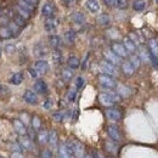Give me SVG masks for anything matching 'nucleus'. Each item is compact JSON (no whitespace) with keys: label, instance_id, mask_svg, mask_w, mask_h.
Instances as JSON below:
<instances>
[{"label":"nucleus","instance_id":"nucleus-1","mask_svg":"<svg viewBox=\"0 0 158 158\" xmlns=\"http://www.w3.org/2000/svg\"><path fill=\"white\" fill-rule=\"evenodd\" d=\"M120 96L114 91H107V93H102L100 94L99 100L103 106H113L114 103H117L120 101Z\"/></svg>","mask_w":158,"mask_h":158},{"label":"nucleus","instance_id":"nucleus-2","mask_svg":"<svg viewBox=\"0 0 158 158\" xmlns=\"http://www.w3.org/2000/svg\"><path fill=\"white\" fill-rule=\"evenodd\" d=\"M100 68H101V71L103 72L102 74H107V76H111V77H113V76H117V74H118L117 66H114V64L110 63V62H108V61H106V60H103V61H101V62H100Z\"/></svg>","mask_w":158,"mask_h":158},{"label":"nucleus","instance_id":"nucleus-3","mask_svg":"<svg viewBox=\"0 0 158 158\" xmlns=\"http://www.w3.org/2000/svg\"><path fill=\"white\" fill-rule=\"evenodd\" d=\"M99 81L100 84L106 89H113V88L117 86V81L114 80V78L111 77V76H107V74H100Z\"/></svg>","mask_w":158,"mask_h":158},{"label":"nucleus","instance_id":"nucleus-4","mask_svg":"<svg viewBox=\"0 0 158 158\" xmlns=\"http://www.w3.org/2000/svg\"><path fill=\"white\" fill-rule=\"evenodd\" d=\"M55 12H56V7H55V4L52 1H46L41 7V15L46 19L54 17Z\"/></svg>","mask_w":158,"mask_h":158},{"label":"nucleus","instance_id":"nucleus-5","mask_svg":"<svg viewBox=\"0 0 158 158\" xmlns=\"http://www.w3.org/2000/svg\"><path fill=\"white\" fill-rule=\"evenodd\" d=\"M111 50H112L118 57H120V59H127V57L129 56V52L127 51V49L124 48V45L120 44V43H113V44L111 45Z\"/></svg>","mask_w":158,"mask_h":158},{"label":"nucleus","instance_id":"nucleus-6","mask_svg":"<svg viewBox=\"0 0 158 158\" xmlns=\"http://www.w3.org/2000/svg\"><path fill=\"white\" fill-rule=\"evenodd\" d=\"M103 56H105V60H106V61H108L110 63H112V64H114V66L122 64V59L118 57L111 49H110V50H105V51H103Z\"/></svg>","mask_w":158,"mask_h":158},{"label":"nucleus","instance_id":"nucleus-7","mask_svg":"<svg viewBox=\"0 0 158 158\" xmlns=\"http://www.w3.org/2000/svg\"><path fill=\"white\" fill-rule=\"evenodd\" d=\"M59 27V20L56 17H50V19H46L44 22V28L46 32L49 33H52L56 31V28Z\"/></svg>","mask_w":158,"mask_h":158},{"label":"nucleus","instance_id":"nucleus-8","mask_svg":"<svg viewBox=\"0 0 158 158\" xmlns=\"http://www.w3.org/2000/svg\"><path fill=\"white\" fill-rule=\"evenodd\" d=\"M107 134H108V136L111 138V140L114 141V142H119V141L122 140V134H120L119 129L116 125H108V128H107Z\"/></svg>","mask_w":158,"mask_h":158},{"label":"nucleus","instance_id":"nucleus-9","mask_svg":"<svg viewBox=\"0 0 158 158\" xmlns=\"http://www.w3.org/2000/svg\"><path fill=\"white\" fill-rule=\"evenodd\" d=\"M106 117L110 119V120H113V122H118L122 119V112L119 108L116 107H111L108 110H106Z\"/></svg>","mask_w":158,"mask_h":158},{"label":"nucleus","instance_id":"nucleus-10","mask_svg":"<svg viewBox=\"0 0 158 158\" xmlns=\"http://www.w3.org/2000/svg\"><path fill=\"white\" fill-rule=\"evenodd\" d=\"M72 146H73V155H74V158H85L84 146H83L79 141L73 140V141H72Z\"/></svg>","mask_w":158,"mask_h":158},{"label":"nucleus","instance_id":"nucleus-11","mask_svg":"<svg viewBox=\"0 0 158 158\" xmlns=\"http://www.w3.org/2000/svg\"><path fill=\"white\" fill-rule=\"evenodd\" d=\"M12 124H14V128H15L16 133H19V134H20V136H24V135H27L28 129H27L26 124H24L21 119H14V120H12Z\"/></svg>","mask_w":158,"mask_h":158},{"label":"nucleus","instance_id":"nucleus-12","mask_svg":"<svg viewBox=\"0 0 158 158\" xmlns=\"http://www.w3.org/2000/svg\"><path fill=\"white\" fill-rule=\"evenodd\" d=\"M34 69L39 73V76L41 74H45L48 71H49V63L45 61V60H38L34 64Z\"/></svg>","mask_w":158,"mask_h":158},{"label":"nucleus","instance_id":"nucleus-13","mask_svg":"<svg viewBox=\"0 0 158 158\" xmlns=\"http://www.w3.org/2000/svg\"><path fill=\"white\" fill-rule=\"evenodd\" d=\"M33 88H34V91L37 94H40V95H45L48 93V84L44 80H41V79H38L34 83V86Z\"/></svg>","mask_w":158,"mask_h":158},{"label":"nucleus","instance_id":"nucleus-14","mask_svg":"<svg viewBox=\"0 0 158 158\" xmlns=\"http://www.w3.org/2000/svg\"><path fill=\"white\" fill-rule=\"evenodd\" d=\"M23 100L29 105H37L38 103V96L32 90H26L23 94Z\"/></svg>","mask_w":158,"mask_h":158},{"label":"nucleus","instance_id":"nucleus-15","mask_svg":"<svg viewBox=\"0 0 158 158\" xmlns=\"http://www.w3.org/2000/svg\"><path fill=\"white\" fill-rule=\"evenodd\" d=\"M33 51H34V55L37 57H44V56L48 55V48L43 43H37L34 45V50Z\"/></svg>","mask_w":158,"mask_h":158},{"label":"nucleus","instance_id":"nucleus-16","mask_svg":"<svg viewBox=\"0 0 158 158\" xmlns=\"http://www.w3.org/2000/svg\"><path fill=\"white\" fill-rule=\"evenodd\" d=\"M122 71H123V73L125 74V76H128V77H130V76H133L134 73H135V68L133 67V64L129 62V60L128 61H124V62H122Z\"/></svg>","mask_w":158,"mask_h":158},{"label":"nucleus","instance_id":"nucleus-17","mask_svg":"<svg viewBox=\"0 0 158 158\" xmlns=\"http://www.w3.org/2000/svg\"><path fill=\"white\" fill-rule=\"evenodd\" d=\"M123 45H124V48L127 49V51L130 52V54H134V52L136 51V49H138V48H136V44L130 39L129 37H125V38L123 39Z\"/></svg>","mask_w":158,"mask_h":158},{"label":"nucleus","instance_id":"nucleus-18","mask_svg":"<svg viewBox=\"0 0 158 158\" xmlns=\"http://www.w3.org/2000/svg\"><path fill=\"white\" fill-rule=\"evenodd\" d=\"M19 143H20L21 147H22L23 150H32V147H33V142H32V140L29 139L28 135L20 136V139H19Z\"/></svg>","mask_w":158,"mask_h":158},{"label":"nucleus","instance_id":"nucleus-19","mask_svg":"<svg viewBox=\"0 0 158 158\" xmlns=\"http://www.w3.org/2000/svg\"><path fill=\"white\" fill-rule=\"evenodd\" d=\"M85 6H86V9H88L90 12H93V14H96V12L100 11V4L98 0H86Z\"/></svg>","mask_w":158,"mask_h":158},{"label":"nucleus","instance_id":"nucleus-20","mask_svg":"<svg viewBox=\"0 0 158 158\" xmlns=\"http://www.w3.org/2000/svg\"><path fill=\"white\" fill-rule=\"evenodd\" d=\"M49 44H50L51 48H54V49L56 50V49H60V48H61V45H62V39L60 38L59 35H56V34H51V35H49Z\"/></svg>","mask_w":158,"mask_h":158},{"label":"nucleus","instance_id":"nucleus-21","mask_svg":"<svg viewBox=\"0 0 158 158\" xmlns=\"http://www.w3.org/2000/svg\"><path fill=\"white\" fill-rule=\"evenodd\" d=\"M49 143L51 146V148H57V143H59V135L56 133V130H51L49 133Z\"/></svg>","mask_w":158,"mask_h":158},{"label":"nucleus","instance_id":"nucleus-22","mask_svg":"<svg viewBox=\"0 0 158 158\" xmlns=\"http://www.w3.org/2000/svg\"><path fill=\"white\" fill-rule=\"evenodd\" d=\"M71 19H72V21H73L76 24H79V26H81V24L85 23V16H84L81 12H79V11H74V12L71 15Z\"/></svg>","mask_w":158,"mask_h":158},{"label":"nucleus","instance_id":"nucleus-23","mask_svg":"<svg viewBox=\"0 0 158 158\" xmlns=\"http://www.w3.org/2000/svg\"><path fill=\"white\" fill-rule=\"evenodd\" d=\"M76 38H77V33L74 29H68L66 33H64V41L67 44H73L76 41Z\"/></svg>","mask_w":158,"mask_h":158},{"label":"nucleus","instance_id":"nucleus-24","mask_svg":"<svg viewBox=\"0 0 158 158\" xmlns=\"http://www.w3.org/2000/svg\"><path fill=\"white\" fill-rule=\"evenodd\" d=\"M117 94L120 98H128L131 94V89L125 86V85H118L117 86Z\"/></svg>","mask_w":158,"mask_h":158},{"label":"nucleus","instance_id":"nucleus-25","mask_svg":"<svg viewBox=\"0 0 158 158\" xmlns=\"http://www.w3.org/2000/svg\"><path fill=\"white\" fill-rule=\"evenodd\" d=\"M37 140H38V142L41 143V145L48 143V142H49V133H48L45 129L39 130V133H38V135H37Z\"/></svg>","mask_w":158,"mask_h":158},{"label":"nucleus","instance_id":"nucleus-26","mask_svg":"<svg viewBox=\"0 0 158 158\" xmlns=\"http://www.w3.org/2000/svg\"><path fill=\"white\" fill-rule=\"evenodd\" d=\"M59 157L60 158H73L72 157V155L69 153V151L67 150L64 142L61 143V145L59 146Z\"/></svg>","mask_w":158,"mask_h":158},{"label":"nucleus","instance_id":"nucleus-27","mask_svg":"<svg viewBox=\"0 0 158 158\" xmlns=\"http://www.w3.org/2000/svg\"><path fill=\"white\" fill-rule=\"evenodd\" d=\"M148 51H150L152 55H155V56L158 57V40L157 39H151L148 41Z\"/></svg>","mask_w":158,"mask_h":158},{"label":"nucleus","instance_id":"nucleus-28","mask_svg":"<svg viewBox=\"0 0 158 158\" xmlns=\"http://www.w3.org/2000/svg\"><path fill=\"white\" fill-rule=\"evenodd\" d=\"M67 64H68V67L71 69H77V68H79V66H80V61L76 56H69L68 60H67Z\"/></svg>","mask_w":158,"mask_h":158},{"label":"nucleus","instance_id":"nucleus-29","mask_svg":"<svg viewBox=\"0 0 158 158\" xmlns=\"http://www.w3.org/2000/svg\"><path fill=\"white\" fill-rule=\"evenodd\" d=\"M139 59L143 62H150V51L148 49H145V48H140L139 49Z\"/></svg>","mask_w":158,"mask_h":158},{"label":"nucleus","instance_id":"nucleus-30","mask_svg":"<svg viewBox=\"0 0 158 158\" xmlns=\"http://www.w3.org/2000/svg\"><path fill=\"white\" fill-rule=\"evenodd\" d=\"M16 5H19L23 10H26V11H28V12H31V14H33V12H34V9H35V6L28 4V2L24 1V0H17V4H16Z\"/></svg>","mask_w":158,"mask_h":158},{"label":"nucleus","instance_id":"nucleus-31","mask_svg":"<svg viewBox=\"0 0 158 158\" xmlns=\"http://www.w3.org/2000/svg\"><path fill=\"white\" fill-rule=\"evenodd\" d=\"M146 6H147V4L145 0H134V2H133V9L138 12L143 11L146 9Z\"/></svg>","mask_w":158,"mask_h":158},{"label":"nucleus","instance_id":"nucleus-32","mask_svg":"<svg viewBox=\"0 0 158 158\" xmlns=\"http://www.w3.org/2000/svg\"><path fill=\"white\" fill-rule=\"evenodd\" d=\"M96 21H98V23H99L100 26H103V27H106V26H108L111 23V19H110V16L107 14H101V15H99Z\"/></svg>","mask_w":158,"mask_h":158},{"label":"nucleus","instance_id":"nucleus-33","mask_svg":"<svg viewBox=\"0 0 158 158\" xmlns=\"http://www.w3.org/2000/svg\"><path fill=\"white\" fill-rule=\"evenodd\" d=\"M22 81H23V73H21V72L12 74L11 78H10V83L14 84V85H20Z\"/></svg>","mask_w":158,"mask_h":158},{"label":"nucleus","instance_id":"nucleus-34","mask_svg":"<svg viewBox=\"0 0 158 158\" xmlns=\"http://www.w3.org/2000/svg\"><path fill=\"white\" fill-rule=\"evenodd\" d=\"M0 37L2 38V39H10V38H12L14 35H12V33H11V31L9 29V27L6 26V27H1L0 28Z\"/></svg>","mask_w":158,"mask_h":158},{"label":"nucleus","instance_id":"nucleus-35","mask_svg":"<svg viewBox=\"0 0 158 158\" xmlns=\"http://www.w3.org/2000/svg\"><path fill=\"white\" fill-rule=\"evenodd\" d=\"M7 27H9V29L11 31V33H12V35L14 37H17L19 34H20V32H21V28L14 22V21H11L9 24H7Z\"/></svg>","mask_w":158,"mask_h":158},{"label":"nucleus","instance_id":"nucleus-36","mask_svg":"<svg viewBox=\"0 0 158 158\" xmlns=\"http://www.w3.org/2000/svg\"><path fill=\"white\" fill-rule=\"evenodd\" d=\"M12 21L20 27V28H22V27H24L26 26V22H27V20L26 19H23L22 16H20L19 14H15L14 15V17H12Z\"/></svg>","mask_w":158,"mask_h":158},{"label":"nucleus","instance_id":"nucleus-37","mask_svg":"<svg viewBox=\"0 0 158 158\" xmlns=\"http://www.w3.org/2000/svg\"><path fill=\"white\" fill-rule=\"evenodd\" d=\"M105 146H106V150H107L108 152L116 153V152L118 151V146H117V143H116L114 141H107V142L105 143Z\"/></svg>","mask_w":158,"mask_h":158},{"label":"nucleus","instance_id":"nucleus-38","mask_svg":"<svg viewBox=\"0 0 158 158\" xmlns=\"http://www.w3.org/2000/svg\"><path fill=\"white\" fill-rule=\"evenodd\" d=\"M73 78V71L71 68H64L62 69V79L64 81H69L71 79Z\"/></svg>","mask_w":158,"mask_h":158},{"label":"nucleus","instance_id":"nucleus-39","mask_svg":"<svg viewBox=\"0 0 158 158\" xmlns=\"http://www.w3.org/2000/svg\"><path fill=\"white\" fill-rule=\"evenodd\" d=\"M15 10L17 11V14H19L20 16H22V17H23V19H26V20L31 19V16H32V14H31V12H28V11L23 10V9H22V7H20L19 5H16V6H15Z\"/></svg>","mask_w":158,"mask_h":158},{"label":"nucleus","instance_id":"nucleus-40","mask_svg":"<svg viewBox=\"0 0 158 158\" xmlns=\"http://www.w3.org/2000/svg\"><path fill=\"white\" fill-rule=\"evenodd\" d=\"M68 113H69V112H56V113L52 114V119H54L55 122H62L63 119L68 116Z\"/></svg>","mask_w":158,"mask_h":158},{"label":"nucleus","instance_id":"nucleus-41","mask_svg":"<svg viewBox=\"0 0 158 158\" xmlns=\"http://www.w3.org/2000/svg\"><path fill=\"white\" fill-rule=\"evenodd\" d=\"M129 62L133 64V67H134L135 69H138L139 67H140V64H141V60L139 59L138 55H131L130 59H129Z\"/></svg>","mask_w":158,"mask_h":158},{"label":"nucleus","instance_id":"nucleus-42","mask_svg":"<svg viewBox=\"0 0 158 158\" xmlns=\"http://www.w3.org/2000/svg\"><path fill=\"white\" fill-rule=\"evenodd\" d=\"M32 128L34 130H39L41 128V120H40L38 116H33V118H32Z\"/></svg>","mask_w":158,"mask_h":158},{"label":"nucleus","instance_id":"nucleus-43","mask_svg":"<svg viewBox=\"0 0 158 158\" xmlns=\"http://www.w3.org/2000/svg\"><path fill=\"white\" fill-rule=\"evenodd\" d=\"M52 60H54V62H55L56 64H60V63H61V61H62V54H61L60 49L54 50V52H52Z\"/></svg>","mask_w":158,"mask_h":158},{"label":"nucleus","instance_id":"nucleus-44","mask_svg":"<svg viewBox=\"0 0 158 158\" xmlns=\"http://www.w3.org/2000/svg\"><path fill=\"white\" fill-rule=\"evenodd\" d=\"M76 98H77V89L76 88H72L69 91H68V94H67V99L69 102H74L76 101Z\"/></svg>","mask_w":158,"mask_h":158},{"label":"nucleus","instance_id":"nucleus-45","mask_svg":"<svg viewBox=\"0 0 158 158\" xmlns=\"http://www.w3.org/2000/svg\"><path fill=\"white\" fill-rule=\"evenodd\" d=\"M84 84H85V80H84V78L83 77H77L76 78V81H74V88L78 90V89H81L83 86H84Z\"/></svg>","mask_w":158,"mask_h":158},{"label":"nucleus","instance_id":"nucleus-46","mask_svg":"<svg viewBox=\"0 0 158 158\" xmlns=\"http://www.w3.org/2000/svg\"><path fill=\"white\" fill-rule=\"evenodd\" d=\"M116 6L118 9H127L128 7V0H116Z\"/></svg>","mask_w":158,"mask_h":158},{"label":"nucleus","instance_id":"nucleus-47","mask_svg":"<svg viewBox=\"0 0 158 158\" xmlns=\"http://www.w3.org/2000/svg\"><path fill=\"white\" fill-rule=\"evenodd\" d=\"M10 148L12 150V152H20V153H22V151H23V148L21 147L20 143H12V145H10Z\"/></svg>","mask_w":158,"mask_h":158},{"label":"nucleus","instance_id":"nucleus-48","mask_svg":"<svg viewBox=\"0 0 158 158\" xmlns=\"http://www.w3.org/2000/svg\"><path fill=\"white\" fill-rule=\"evenodd\" d=\"M40 157L41 158H52V152H51L50 150H43Z\"/></svg>","mask_w":158,"mask_h":158},{"label":"nucleus","instance_id":"nucleus-49","mask_svg":"<svg viewBox=\"0 0 158 158\" xmlns=\"http://www.w3.org/2000/svg\"><path fill=\"white\" fill-rule=\"evenodd\" d=\"M52 105H54L52 100L48 99V100H45V101H44V103H43V107H44L45 110H50V108L52 107Z\"/></svg>","mask_w":158,"mask_h":158},{"label":"nucleus","instance_id":"nucleus-50","mask_svg":"<svg viewBox=\"0 0 158 158\" xmlns=\"http://www.w3.org/2000/svg\"><path fill=\"white\" fill-rule=\"evenodd\" d=\"M5 50H6V52H7V54H14V52H15V50H16V48H15V45H14V44H7V45H6V48H5Z\"/></svg>","mask_w":158,"mask_h":158},{"label":"nucleus","instance_id":"nucleus-51","mask_svg":"<svg viewBox=\"0 0 158 158\" xmlns=\"http://www.w3.org/2000/svg\"><path fill=\"white\" fill-rule=\"evenodd\" d=\"M28 71H29V74H31L32 78H38V77H39V73H38L34 68H29Z\"/></svg>","mask_w":158,"mask_h":158},{"label":"nucleus","instance_id":"nucleus-52","mask_svg":"<svg viewBox=\"0 0 158 158\" xmlns=\"http://www.w3.org/2000/svg\"><path fill=\"white\" fill-rule=\"evenodd\" d=\"M11 158H26V157L23 156V153H20V152H12Z\"/></svg>","mask_w":158,"mask_h":158},{"label":"nucleus","instance_id":"nucleus-53","mask_svg":"<svg viewBox=\"0 0 158 158\" xmlns=\"http://www.w3.org/2000/svg\"><path fill=\"white\" fill-rule=\"evenodd\" d=\"M103 1L108 6H116V0H103Z\"/></svg>","mask_w":158,"mask_h":158},{"label":"nucleus","instance_id":"nucleus-54","mask_svg":"<svg viewBox=\"0 0 158 158\" xmlns=\"http://www.w3.org/2000/svg\"><path fill=\"white\" fill-rule=\"evenodd\" d=\"M24 1H27L28 4H31V5H33V6H37L38 2H39V0H24Z\"/></svg>","mask_w":158,"mask_h":158},{"label":"nucleus","instance_id":"nucleus-55","mask_svg":"<svg viewBox=\"0 0 158 158\" xmlns=\"http://www.w3.org/2000/svg\"><path fill=\"white\" fill-rule=\"evenodd\" d=\"M76 0H62V2L64 4V5H67V6H69V5H72L73 2H74Z\"/></svg>","mask_w":158,"mask_h":158},{"label":"nucleus","instance_id":"nucleus-56","mask_svg":"<svg viewBox=\"0 0 158 158\" xmlns=\"http://www.w3.org/2000/svg\"><path fill=\"white\" fill-rule=\"evenodd\" d=\"M88 59H89V55H86V57H85V60H84V63H83V66H81V68H83V69H85V68H86V63H88Z\"/></svg>","mask_w":158,"mask_h":158},{"label":"nucleus","instance_id":"nucleus-57","mask_svg":"<svg viewBox=\"0 0 158 158\" xmlns=\"http://www.w3.org/2000/svg\"><path fill=\"white\" fill-rule=\"evenodd\" d=\"M93 158H105V157H102L99 152H94L93 153Z\"/></svg>","mask_w":158,"mask_h":158},{"label":"nucleus","instance_id":"nucleus-58","mask_svg":"<svg viewBox=\"0 0 158 158\" xmlns=\"http://www.w3.org/2000/svg\"><path fill=\"white\" fill-rule=\"evenodd\" d=\"M85 158H93V156H91V155H86V156H85Z\"/></svg>","mask_w":158,"mask_h":158},{"label":"nucleus","instance_id":"nucleus-59","mask_svg":"<svg viewBox=\"0 0 158 158\" xmlns=\"http://www.w3.org/2000/svg\"><path fill=\"white\" fill-rule=\"evenodd\" d=\"M1 15H2V10L0 9V17H1Z\"/></svg>","mask_w":158,"mask_h":158},{"label":"nucleus","instance_id":"nucleus-60","mask_svg":"<svg viewBox=\"0 0 158 158\" xmlns=\"http://www.w3.org/2000/svg\"><path fill=\"white\" fill-rule=\"evenodd\" d=\"M0 56H1V49H0Z\"/></svg>","mask_w":158,"mask_h":158},{"label":"nucleus","instance_id":"nucleus-61","mask_svg":"<svg viewBox=\"0 0 158 158\" xmlns=\"http://www.w3.org/2000/svg\"><path fill=\"white\" fill-rule=\"evenodd\" d=\"M106 158H112V157H106Z\"/></svg>","mask_w":158,"mask_h":158},{"label":"nucleus","instance_id":"nucleus-62","mask_svg":"<svg viewBox=\"0 0 158 158\" xmlns=\"http://www.w3.org/2000/svg\"><path fill=\"white\" fill-rule=\"evenodd\" d=\"M0 90H1V86H0Z\"/></svg>","mask_w":158,"mask_h":158}]
</instances>
